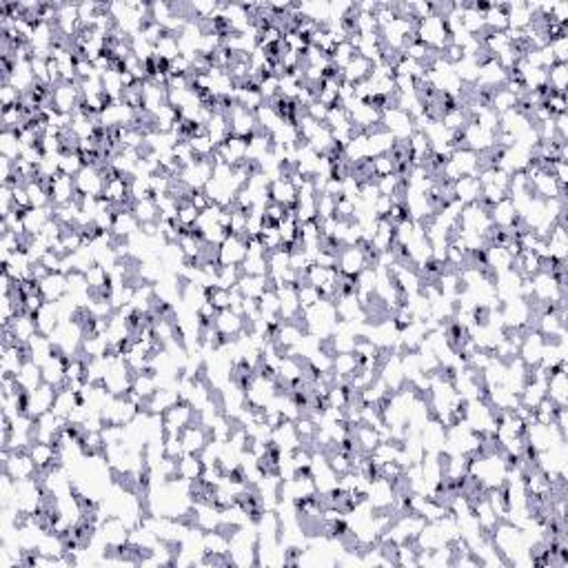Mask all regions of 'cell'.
Segmentation results:
<instances>
[{
  "mask_svg": "<svg viewBox=\"0 0 568 568\" xmlns=\"http://www.w3.org/2000/svg\"><path fill=\"white\" fill-rule=\"evenodd\" d=\"M69 289V282H67V276L56 271V274H49L45 280H40V293L47 302H58L63 298V293Z\"/></svg>",
  "mask_w": 568,
  "mask_h": 568,
  "instance_id": "obj_1",
  "label": "cell"
},
{
  "mask_svg": "<svg viewBox=\"0 0 568 568\" xmlns=\"http://www.w3.org/2000/svg\"><path fill=\"white\" fill-rule=\"evenodd\" d=\"M182 447H184V453H191V455H200L207 447V438H204V431L200 426H187L182 433Z\"/></svg>",
  "mask_w": 568,
  "mask_h": 568,
  "instance_id": "obj_2",
  "label": "cell"
}]
</instances>
